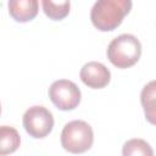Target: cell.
Wrapping results in <instances>:
<instances>
[{
    "mask_svg": "<svg viewBox=\"0 0 156 156\" xmlns=\"http://www.w3.org/2000/svg\"><path fill=\"white\" fill-rule=\"evenodd\" d=\"M132 6V0H98L90 10V21L101 32L115 30L130 12Z\"/></svg>",
    "mask_w": 156,
    "mask_h": 156,
    "instance_id": "cell-1",
    "label": "cell"
},
{
    "mask_svg": "<svg viewBox=\"0 0 156 156\" xmlns=\"http://www.w3.org/2000/svg\"><path fill=\"white\" fill-rule=\"evenodd\" d=\"M141 55V44L133 34H121L111 40L107 46V58L117 68L134 66Z\"/></svg>",
    "mask_w": 156,
    "mask_h": 156,
    "instance_id": "cell-2",
    "label": "cell"
},
{
    "mask_svg": "<svg viewBox=\"0 0 156 156\" xmlns=\"http://www.w3.org/2000/svg\"><path fill=\"white\" fill-rule=\"evenodd\" d=\"M93 141V128L85 121H71L65 124L61 132V145L66 151L72 154H83L88 151Z\"/></svg>",
    "mask_w": 156,
    "mask_h": 156,
    "instance_id": "cell-3",
    "label": "cell"
},
{
    "mask_svg": "<svg viewBox=\"0 0 156 156\" xmlns=\"http://www.w3.org/2000/svg\"><path fill=\"white\" fill-rule=\"evenodd\" d=\"M23 127L34 139L48 136L54 128V116L44 106H32L23 115Z\"/></svg>",
    "mask_w": 156,
    "mask_h": 156,
    "instance_id": "cell-4",
    "label": "cell"
},
{
    "mask_svg": "<svg viewBox=\"0 0 156 156\" xmlns=\"http://www.w3.org/2000/svg\"><path fill=\"white\" fill-rule=\"evenodd\" d=\"M51 102L61 111L74 110L80 102V89L76 83L68 79L55 80L49 88Z\"/></svg>",
    "mask_w": 156,
    "mask_h": 156,
    "instance_id": "cell-5",
    "label": "cell"
},
{
    "mask_svg": "<svg viewBox=\"0 0 156 156\" xmlns=\"http://www.w3.org/2000/svg\"><path fill=\"white\" fill-rule=\"evenodd\" d=\"M79 77L87 87L91 89H102L110 83L111 72L101 62L90 61L80 68Z\"/></svg>",
    "mask_w": 156,
    "mask_h": 156,
    "instance_id": "cell-6",
    "label": "cell"
},
{
    "mask_svg": "<svg viewBox=\"0 0 156 156\" xmlns=\"http://www.w3.org/2000/svg\"><path fill=\"white\" fill-rule=\"evenodd\" d=\"M10 16L20 23H26L35 18L39 11V0H9Z\"/></svg>",
    "mask_w": 156,
    "mask_h": 156,
    "instance_id": "cell-7",
    "label": "cell"
},
{
    "mask_svg": "<svg viewBox=\"0 0 156 156\" xmlns=\"http://www.w3.org/2000/svg\"><path fill=\"white\" fill-rule=\"evenodd\" d=\"M21 144L18 132L10 126L0 127V155H9L15 152Z\"/></svg>",
    "mask_w": 156,
    "mask_h": 156,
    "instance_id": "cell-8",
    "label": "cell"
},
{
    "mask_svg": "<svg viewBox=\"0 0 156 156\" xmlns=\"http://www.w3.org/2000/svg\"><path fill=\"white\" fill-rule=\"evenodd\" d=\"M44 13L52 21H61L68 16L71 0H41Z\"/></svg>",
    "mask_w": 156,
    "mask_h": 156,
    "instance_id": "cell-9",
    "label": "cell"
},
{
    "mask_svg": "<svg viewBox=\"0 0 156 156\" xmlns=\"http://www.w3.org/2000/svg\"><path fill=\"white\" fill-rule=\"evenodd\" d=\"M140 101L147 121L155 124V80H151L143 88Z\"/></svg>",
    "mask_w": 156,
    "mask_h": 156,
    "instance_id": "cell-10",
    "label": "cell"
},
{
    "mask_svg": "<svg viewBox=\"0 0 156 156\" xmlns=\"http://www.w3.org/2000/svg\"><path fill=\"white\" fill-rule=\"evenodd\" d=\"M122 154L124 156H152L154 151L149 143L143 139H130L124 143Z\"/></svg>",
    "mask_w": 156,
    "mask_h": 156,
    "instance_id": "cell-11",
    "label": "cell"
},
{
    "mask_svg": "<svg viewBox=\"0 0 156 156\" xmlns=\"http://www.w3.org/2000/svg\"><path fill=\"white\" fill-rule=\"evenodd\" d=\"M0 113H1V104H0Z\"/></svg>",
    "mask_w": 156,
    "mask_h": 156,
    "instance_id": "cell-12",
    "label": "cell"
}]
</instances>
